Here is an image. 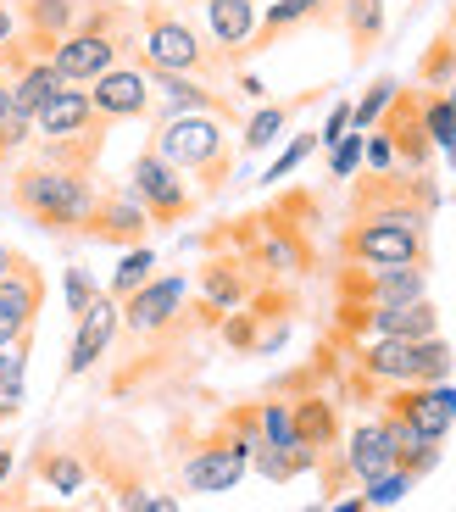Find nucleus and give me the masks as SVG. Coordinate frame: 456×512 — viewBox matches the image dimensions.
<instances>
[{"instance_id":"obj_27","label":"nucleus","mask_w":456,"mask_h":512,"mask_svg":"<svg viewBox=\"0 0 456 512\" xmlns=\"http://www.w3.org/2000/svg\"><path fill=\"white\" fill-rule=\"evenodd\" d=\"M423 128H429L434 151H451L456 145V106L445 101L440 90H423Z\"/></svg>"},{"instance_id":"obj_18","label":"nucleus","mask_w":456,"mask_h":512,"mask_svg":"<svg viewBox=\"0 0 456 512\" xmlns=\"http://www.w3.org/2000/svg\"><path fill=\"white\" fill-rule=\"evenodd\" d=\"M329 0H273L262 12V23H256V45L251 51H267V45H279L284 34H295V28L306 23H329Z\"/></svg>"},{"instance_id":"obj_39","label":"nucleus","mask_w":456,"mask_h":512,"mask_svg":"<svg viewBox=\"0 0 456 512\" xmlns=\"http://www.w3.org/2000/svg\"><path fill=\"white\" fill-rule=\"evenodd\" d=\"M140 512H178V496H167V490H151Z\"/></svg>"},{"instance_id":"obj_8","label":"nucleus","mask_w":456,"mask_h":512,"mask_svg":"<svg viewBox=\"0 0 456 512\" xmlns=\"http://www.w3.org/2000/svg\"><path fill=\"white\" fill-rule=\"evenodd\" d=\"M384 407L401 412L429 440H445L456 429V390L451 384H395L390 396H384Z\"/></svg>"},{"instance_id":"obj_19","label":"nucleus","mask_w":456,"mask_h":512,"mask_svg":"<svg viewBox=\"0 0 456 512\" xmlns=\"http://www.w3.org/2000/svg\"><path fill=\"white\" fill-rule=\"evenodd\" d=\"M0 307L12 312V318L23 323V329H34L39 307H45V279H39L34 262H23V256H17L12 268L0 273Z\"/></svg>"},{"instance_id":"obj_37","label":"nucleus","mask_w":456,"mask_h":512,"mask_svg":"<svg viewBox=\"0 0 456 512\" xmlns=\"http://www.w3.org/2000/svg\"><path fill=\"white\" fill-rule=\"evenodd\" d=\"M345 128H351V101H334V112H329V123H323V134H317V145L329 151V145L340 140Z\"/></svg>"},{"instance_id":"obj_6","label":"nucleus","mask_w":456,"mask_h":512,"mask_svg":"<svg viewBox=\"0 0 456 512\" xmlns=\"http://www.w3.org/2000/svg\"><path fill=\"white\" fill-rule=\"evenodd\" d=\"M379 128L390 134L401 173H429L434 145H429V128H423V90H395V101L379 117Z\"/></svg>"},{"instance_id":"obj_14","label":"nucleus","mask_w":456,"mask_h":512,"mask_svg":"<svg viewBox=\"0 0 456 512\" xmlns=\"http://www.w3.org/2000/svg\"><path fill=\"white\" fill-rule=\"evenodd\" d=\"M245 468H251V462L228 446V440H212V446H201L184 462V485L201 490V496H223V490H234L245 479Z\"/></svg>"},{"instance_id":"obj_5","label":"nucleus","mask_w":456,"mask_h":512,"mask_svg":"<svg viewBox=\"0 0 456 512\" xmlns=\"http://www.w3.org/2000/svg\"><path fill=\"white\" fill-rule=\"evenodd\" d=\"M351 307H406V301H429V268L401 262V268H351L340 279Z\"/></svg>"},{"instance_id":"obj_9","label":"nucleus","mask_w":456,"mask_h":512,"mask_svg":"<svg viewBox=\"0 0 456 512\" xmlns=\"http://www.w3.org/2000/svg\"><path fill=\"white\" fill-rule=\"evenodd\" d=\"M123 329V307H117V295H95L84 312H78V334H73V351H67V379L89 373L95 362L106 357V346L117 340Z\"/></svg>"},{"instance_id":"obj_21","label":"nucleus","mask_w":456,"mask_h":512,"mask_svg":"<svg viewBox=\"0 0 456 512\" xmlns=\"http://www.w3.org/2000/svg\"><path fill=\"white\" fill-rule=\"evenodd\" d=\"M201 295H206V307H212V312L240 307L245 295H251V273H245V262H234V256L206 262V268H201Z\"/></svg>"},{"instance_id":"obj_2","label":"nucleus","mask_w":456,"mask_h":512,"mask_svg":"<svg viewBox=\"0 0 456 512\" xmlns=\"http://www.w3.org/2000/svg\"><path fill=\"white\" fill-rule=\"evenodd\" d=\"M151 151L167 156L178 173H195L206 184V195L223 190L228 179V117L212 112H178V117H156Z\"/></svg>"},{"instance_id":"obj_12","label":"nucleus","mask_w":456,"mask_h":512,"mask_svg":"<svg viewBox=\"0 0 456 512\" xmlns=\"http://www.w3.org/2000/svg\"><path fill=\"white\" fill-rule=\"evenodd\" d=\"M84 234L89 240H101V245H145V234H151V212H145L128 190L101 195V206H95V218H89Z\"/></svg>"},{"instance_id":"obj_22","label":"nucleus","mask_w":456,"mask_h":512,"mask_svg":"<svg viewBox=\"0 0 456 512\" xmlns=\"http://www.w3.org/2000/svg\"><path fill=\"white\" fill-rule=\"evenodd\" d=\"M6 90H12V106H17V112L34 117L39 106H45V101L56 95V90H67V78L51 67V56H34V62H28L23 73H17L12 84H6Z\"/></svg>"},{"instance_id":"obj_24","label":"nucleus","mask_w":456,"mask_h":512,"mask_svg":"<svg viewBox=\"0 0 456 512\" xmlns=\"http://www.w3.org/2000/svg\"><path fill=\"white\" fill-rule=\"evenodd\" d=\"M28 401V346H0V423L17 418Z\"/></svg>"},{"instance_id":"obj_15","label":"nucleus","mask_w":456,"mask_h":512,"mask_svg":"<svg viewBox=\"0 0 456 512\" xmlns=\"http://www.w3.org/2000/svg\"><path fill=\"white\" fill-rule=\"evenodd\" d=\"M151 101H162V117H178V112L228 117L223 95L206 90V78H190V73H151Z\"/></svg>"},{"instance_id":"obj_41","label":"nucleus","mask_w":456,"mask_h":512,"mask_svg":"<svg viewBox=\"0 0 456 512\" xmlns=\"http://www.w3.org/2000/svg\"><path fill=\"white\" fill-rule=\"evenodd\" d=\"M329 512H373V507H368V501H362V496H345V501H334Z\"/></svg>"},{"instance_id":"obj_28","label":"nucleus","mask_w":456,"mask_h":512,"mask_svg":"<svg viewBox=\"0 0 456 512\" xmlns=\"http://www.w3.org/2000/svg\"><path fill=\"white\" fill-rule=\"evenodd\" d=\"M395 90H401V84H395V78H379V84H368V95H362V101L351 106V128H356V134H368V128L379 123L384 112H390Z\"/></svg>"},{"instance_id":"obj_11","label":"nucleus","mask_w":456,"mask_h":512,"mask_svg":"<svg viewBox=\"0 0 456 512\" xmlns=\"http://www.w3.org/2000/svg\"><path fill=\"white\" fill-rule=\"evenodd\" d=\"M117 307H123V323L134 334H162V329H173L178 307H184V279H178V273L151 279L145 290H134L128 301H117Z\"/></svg>"},{"instance_id":"obj_17","label":"nucleus","mask_w":456,"mask_h":512,"mask_svg":"<svg viewBox=\"0 0 456 512\" xmlns=\"http://www.w3.org/2000/svg\"><path fill=\"white\" fill-rule=\"evenodd\" d=\"M390 468H395V440H390V429H384V418L351 429V440H345V474H356L368 485V479L390 474Z\"/></svg>"},{"instance_id":"obj_42","label":"nucleus","mask_w":456,"mask_h":512,"mask_svg":"<svg viewBox=\"0 0 456 512\" xmlns=\"http://www.w3.org/2000/svg\"><path fill=\"white\" fill-rule=\"evenodd\" d=\"M12 262H17V251H12V245H6V240H0V273L12 268Z\"/></svg>"},{"instance_id":"obj_25","label":"nucleus","mask_w":456,"mask_h":512,"mask_svg":"<svg viewBox=\"0 0 456 512\" xmlns=\"http://www.w3.org/2000/svg\"><path fill=\"white\" fill-rule=\"evenodd\" d=\"M317 451L312 446H256V457H251V468L262 479H295V474H306V468H317Z\"/></svg>"},{"instance_id":"obj_13","label":"nucleus","mask_w":456,"mask_h":512,"mask_svg":"<svg viewBox=\"0 0 456 512\" xmlns=\"http://www.w3.org/2000/svg\"><path fill=\"white\" fill-rule=\"evenodd\" d=\"M356 373L368 384H418V340H368L356 351Z\"/></svg>"},{"instance_id":"obj_3","label":"nucleus","mask_w":456,"mask_h":512,"mask_svg":"<svg viewBox=\"0 0 456 512\" xmlns=\"http://www.w3.org/2000/svg\"><path fill=\"white\" fill-rule=\"evenodd\" d=\"M140 67L145 73H190V78H212L223 67V56L212 45H201L190 23L167 6H145L140 12Z\"/></svg>"},{"instance_id":"obj_31","label":"nucleus","mask_w":456,"mask_h":512,"mask_svg":"<svg viewBox=\"0 0 456 512\" xmlns=\"http://www.w3.org/2000/svg\"><path fill=\"white\" fill-rule=\"evenodd\" d=\"M362 134H356V128H345L340 140L329 145V179H356V167H362Z\"/></svg>"},{"instance_id":"obj_32","label":"nucleus","mask_w":456,"mask_h":512,"mask_svg":"<svg viewBox=\"0 0 456 512\" xmlns=\"http://www.w3.org/2000/svg\"><path fill=\"white\" fill-rule=\"evenodd\" d=\"M412 485H418V479L406 474V468H390V474L368 479V490H362V501H368V507H395V501H401Z\"/></svg>"},{"instance_id":"obj_30","label":"nucleus","mask_w":456,"mask_h":512,"mask_svg":"<svg viewBox=\"0 0 456 512\" xmlns=\"http://www.w3.org/2000/svg\"><path fill=\"white\" fill-rule=\"evenodd\" d=\"M451 78H456V39L440 34L434 39V51L423 56V90H445Z\"/></svg>"},{"instance_id":"obj_10","label":"nucleus","mask_w":456,"mask_h":512,"mask_svg":"<svg viewBox=\"0 0 456 512\" xmlns=\"http://www.w3.org/2000/svg\"><path fill=\"white\" fill-rule=\"evenodd\" d=\"M89 0H17V17H23L28 34V56H51L78 23H84Z\"/></svg>"},{"instance_id":"obj_38","label":"nucleus","mask_w":456,"mask_h":512,"mask_svg":"<svg viewBox=\"0 0 456 512\" xmlns=\"http://www.w3.org/2000/svg\"><path fill=\"white\" fill-rule=\"evenodd\" d=\"M0 346H28V329L6 307H0Z\"/></svg>"},{"instance_id":"obj_43","label":"nucleus","mask_w":456,"mask_h":512,"mask_svg":"<svg viewBox=\"0 0 456 512\" xmlns=\"http://www.w3.org/2000/svg\"><path fill=\"white\" fill-rule=\"evenodd\" d=\"M6 474H12V451L0 446V485H6Z\"/></svg>"},{"instance_id":"obj_35","label":"nucleus","mask_w":456,"mask_h":512,"mask_svg":"<svg viewBox=\"0 0 456 512\" xmlns=\"http://www.w3.org/2000/svg\"><path fill=\"white\" fill-rule=\"evenodd\" d=\"M362 162H368L373 173H395V167H401V162H395V145H390V134H384V128L373 134L368 145H362Z\"/></svg>"},{"instance_id":"obj_40","label":"nucleus","mask_w":456,"mask_h":512,"mask_svg":"<svg viewBox=\"0 0 456 512\" xmlns=\"http://www.w3.org/2000/svg\"><path fill=\"white\" fill-rule=\"evenodd\" d=\"M12 34H17V17L0 6V45H12Z\"/></svg>"},{"instance_id":"obj_26","label":"nucleus","mask_w":456,"mask_h":512,"mask_svg":"<svg viewBox=\"0 0 456 512\" xmlns=\"http://www.w3.org/2000/svg\"><path fill=\"white\" fill-rule=\"evenodd\" d=\"M156 279V251L151 245H128V256L117 262V273H112V290L106 295H117V301H128L134 290H145V284Z\"/></svg>"},{"instance_id":"obj_29","label":"nucleus","mask_w":456,"mask_h":512,"mask_svg":"<svg viewBox=\"0 0 456 512\" xmlns=\"http://www.w3.org/2000/svg\"><path fill=\"white\" fill-rule=\"evenodd\" d=\"M284 123H290V106H262V112L245 123V134H240V145L245 151H267V145L284 134Z\"/></svg>"},{"instance_id":"obj_1","label":"nucleus","mask_w":456,"mask_h":512,"mask_svg":"<svg viewBox=\"0 0 456 512\" xmlns=\"http://www.w3.org/2000/svg\"><path fill=\"white\" fill-rule=\"evenodd\" d=\"M12 201L23 206L39 229L84 234L89 218H95V206H101V190H95V173H84V167L39 162V167H23L12 179Z\"/></svg>"},{"instance_id":"obj_16","label":"nucleus","mask_w":456,"mask_h":512,"mask_svg":"<svg viewBox=\"0 0 456 512\" xmlns=\"http://www.w3.org/2000/svg\"><path fill=\"white\" fill-rule=\"evenodd\" d=\"M256 0H206V28L217 39V56H245L256 45Z\"/></svg>"},{"instance_id":"obj_7","label":"nucleus","mask_w":456,"mask_h":512,"mask_svg":"<svg viewBox=\"0 0 456 512\" xmlns=\"http://www.w3.org/2000/svg\"><path fill=\"white\" fill-rule=\"evenodd\" d=\"M89 106H95V117L101 123H128V117H145L151 112V73L145 67H106L95 84H89Z\"/></svg>"},{"instance_id":"obj_36","label":"nucleus","mask_w":456,"mask_h":512,"mask_svg":"<svg viewBox=\"0 0 456 512\" xmlns=\"http://www.w3.org/2000/svg\"><path fill=\"white\" fill-rule=\"evenodd\" d=\"M95 295H101V290H95V279H89L84 268H67V312H84Z\"/></svg>"},{"instance_id":"obj_4","label":"nucleus","mask_w":456,"mask_h":512,"mask_svg":"<svg viewBox=\"0 0 456 512\" xmlns=\"http://www.w3.org/2000/svg\"><path fill=\"white\" fill-rule=\"evenodd\" d=\"M128 195L151 212V223H184L195 212V184L190 173H178L167 156H156L151 145H145L140 156H134V167H128Z\"/></svg>"},{"instance_id":"obj_20","label":"nucleus","mask_w":456,"mask_h":512,"mask_svg":"<svg viewBox=\"0 0 456 512\" xmlns=\"http://www.w3.org/2000/svg\"><path fill=\"white\" fill-rule=\"evenodd\" d=\"M290 418H295V435H301V446H312L317 457L340 440V412H334L329 396H301L290 401Z\"/></svg>"},{"instance_id":"obj_34","label":"nucleus","mask_w":456,"mask_h":512,"mask_svg":"<svg viewBox=\"0 0 456 512\" xmlns=\"http://www.w3.org/2000/svg\"><path fill=\"white\" fill-rule=\"evenodd\" d=\"M312 151H317V134H295V140H290V151H284L279 162H273V167L262 173V184H279V179H290V173H295V167H301Z\"/></svg>"},{"instance_id":"obj_23","label":"nucleus","mask_w":456,"mask_h":512,"mask_svg":"<svg viewBox=\"0 0 456 512\" xmlns=\"http://www.w3.org/2000/svg\"><path fill=\"white\" fill-rule=\"evenodd\" d=\"M340 23H345V34H351V51L368 56L373 45L384 39L390 6H384V0H340Z\"/></svg>"},{"instance_id":"obj_33","label":"nucleus","mask_w":456,"mask_h":512,"mask_svg":"<svg viewBox=\"0 0 456 512\" xmlns=\"http://www.w3.org/2000/svg\"><path fill=\"white\" fill-rule=\"evenodd\" d=\"M39 474H45V485H51V490H84V462L67 457V451L45 457V462H39Z\"/></svg>"}]
</instances>
